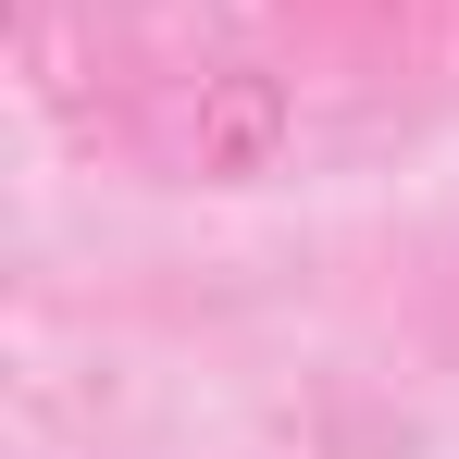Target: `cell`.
I'll list each match as a JSON object with an SVG mask.
<instances>
[{"mask_svg": "<svg viewBox=\"0 0 459 459\" xmlns=\"http://www.w3.org/2000/svg\"><path fill=\"white\" fill-rule=\"evenodd\" d=\"M286 137H299V100H286V75H212L199 87V174L212 186H248V174H273L286 161Z\"/></svg>", "mask_w": 459, "mask_h": 459, "instance_id": "cell-1", "label": "cell"}]
</instances>
